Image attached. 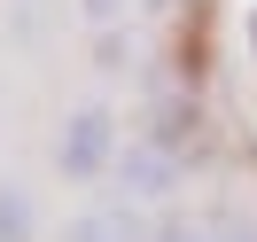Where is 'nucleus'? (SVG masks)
Listing matches in <instances>:
<instances>
[{
  "label": "nucleus",
  "instance_id": "nucleus-1",
  "mask_svg": "<svg viewBox=\"0 0 257 242\" xmlns=\"http://www.w3.org/2000/svg\"><path fill=\"white\" fill-rule=\"evenodd\" d=\"M117 188L133 195V203H164V195L179 188V172H187V148L156 141V133H133V141H117Z\"/></svg>",
  "mask_w": 257,
  "mask_h": 242
},
{
  "label": "nucleus",
  "instance_id": "nucleus-2",
  "mask_svg": "<svg viewBox=\"0 0 257 242\" xmlns=\"http://www.w3.org/2000/svg\"><path fill=\"white\" fill-rule=\"evenodd\" d=\"M55 164H63V180H101L117 164V117L101 110V102L70 110L63 133H55Z\"/></svg>",
  "mask_w": 257,
  "mask_h": 242
},
{
  "label": "nucleus",
  "instance_id": "nucleus-3",
  "mask_svg": "<svg viewBox=\"0 0 257 242\" xmlns=\"http://www.w3.org/2000/svg\"><path fill=\"white\" fill-rule=\"evenodd\" d=\"M156 242H257V219H241V211H172L156 226Z\"/></svg>",
  "mask_w": 257,
  "mask_h": 242
},
{
  "label": "nucleus",
  "instance_id": "nucleus-4",
  "mask_svg": "<svg viewBox=\"0 0 257 242\" xmlns=\"http://www.w3.org/2000/svg\"><path fill=\"white\" fill-rule=\"evenodd\" d=\"M63 242H156V234L141 226L133 203H101V211H78V219L63 226Z\"/></svg>",
  "mask_w": 257,
  "mask_h": 242
},
{
  "label": "nucleus",
  "instance_id": "nucleus-5",
  "mask_svg": "<svg viewBox=\"0 0 257 242\" xmlns=\"http://www.w3.org/2000/svg\"><path fill=\"white\" fill-rule=\"evenodd\" d=\"M0 242H39V203L24 180H0Z\"/></svg>",
  "mask_w": 257,
  "mask_h": 242
},
{
  "label": "nucleus",
  "instance_id": "nucleus-6",
  "mask_svg": "<svg viewBox=\"0 0 257 242\" xmlns=\"http://www.w3.org/2000/svg\"><path fill=\"white\" fill-rule=\"evenodd\" d=\"M148 133L179 148V141L195 133V102H187V94H156V110H148Z\"/></svg>",
  "mask_w": 257,
  "mask_h": 242
},
{
  "label": "nucleus",
  "instance_id": "nucleus-7",
  "mask_svg": "<svg viewBox=\"0 0 257 242\" xmlns=\"http://www.w3.org/2000/svg\"><path fill=\"white\" fill-rule=\"evenodd\" d=\"M86 8V24H94V32H117V24L133 16V0H78Z\"/></svg>",
  "mask_w": 257,
  "mask_h": 242
},
{
  "label": "nucleus",
  "instance_id": "nucleus-8",
  "mask_svg": "<svg viewBox=\"0 0 257 242\" xmlns=\"http://www.w3.org/2000/svg\"><path fill=\"white\" fill-rule=\"evenodd\" d=\"M94 63H101V70H125V39L101 32V39H94Z\"/></svg>",
  "mask_w": 257,
  "mask_h": 242
},
{
  "label": "nucleus",
  "instance_id": "nucleus-9",
  "mask_svg": "<svg viewBox=\"0 0 257 242\" xmlns=\"http://www.w3.org/2000/svg\"><path fill=\"white\" fill-rule=\"evenodd\" d=\"M249 55H257V8H249Z\"/></svg>",
  "mask_w": 257,
  "mask_h": 242
}]
</instances>
